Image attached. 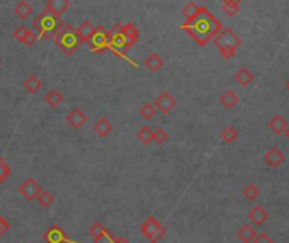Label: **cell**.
<instances>
[{"instance_id":"obj_2","label":"cell","mask_w":289,"mask_h":243,"mask_svg":"<svg viewBox=\"0 0 289 243\" xmlns=\"http://www.w3.org/2000/svg\"><path fill=\"white\" fill-rule=\"evenodd\" d=\"M63 26L65 24L62 22V19L58 16H55L53 12H49L48 9L43 10L33 21V31L41 39H53Z\"/></svg>"},{"instance_id":"obj_4","label":"cell","mask_w":289,"mask_h":243,"mask_svg":"<svg viewBox=\"0 0 289 243\" xmlns=\"http://www.w3.org/2000/svg\"><path fill=\"white\" fill-rule=\"evenodd\" d=\"M131 44L128 43V39L124 38V34L121 33V24H117V26H114L112 29L109 31V39H108V49L109 51H112L114 55L117 56V58L121 60H126L128 63H131L133 66H138L136 62H133V60H130L126 56V53L130 51Z\"/></svg>"},{"instance_id":"obj_35","label":"cell","mask_w":289,"mask_h":243,"mask_svg":"<svg viewBox=\"0 0 289 243\" xmlns=\"http://www.w3.org/2000/svg\"><path fill=\"white\" fill-rule=\"evenodd\" d=\"M95 243H116V237L109 230H104L97 238H94Z\"/></svg>"},{"instance_id":"obj_30","label":"cell","mask_w":289,"mask_h":243,"mask_svg":"<svg viewBox=\"0 0 289 243\" xmlns=\"http://www.w3.org/2000/svg\"><path fill=\"white\" fill-rule=\"evenodd\" d=\"M155 114H156V109H155V106H153V104H150V102H145V104L141 106L140 116L143 117V119H146V121L153 119V117H155Z\"/></svg>"},{"instance_id":"obj_33","label":"cell","mask_w":289,"mask_h":243,"mask_svg":"<svg viewBox=\"0 0 289 243\" xmlns=\"http://www.w3.org/2000/svg\"><path fill=\"white\" fill-rule=\"evenodd\" d=\"M153 141H155L156 145H165V143L169 141V133H167L165 130H162V128H158V130L153 131Z\"/></svg>"},{"instance_id":"obj_28","label":"cell","mask_w":289,"mask_h":243,"mask_svg":"<svg viewBox=\"0 0 289 243\" xmlns=\"http://www.w3.org/2000/svg\"><path fill=\"white\" fill-rule=\"evenodd\" d=\"M136 138H138V141L143 143V145H150V143L153 141V131L150 130V126H143L138 130Z\"/></svg>"},{"instance_id":"obj_1","label":"cell","mask_w":289,"mask_h":243,"mask_svg":"<svg viewBox=\"0 0 289 243\" xmlns=\"http://www.w3.org/2000/svg\"><path fill=\"white\" fill-rule=\"evenodd\" d=\"M180 29L191 36V39H194V43L198 46H206L223 29V24L220 22V19L211 10H208L206 7H201V10H199V14L194 19L180 24Z\"/></svg>"},{"instance_id":"obj_46","label":"cell","mask_w":289,"mask_h":243,"mask_svg":"<svg viewBox=\"0 0 289 243\" xmlns=\"http://www.w3.org/2000/svg\"><path fill=\"white\" fill-rule=\"evenodd\" d=\"M0 66H2V62H0Z\"/></svg>"},{"instance_id":"obj_34","label":"cell","mask_w":289,"mask_h":243,"mask_svg":"<svg viewBox=\"0 0 289 243\" xmlns=\"http://www.w3.org/2000/svg\"><path fill=\"white\" fill-rule=\"evenodd\" d=\"M9 177H10V167H9V163L0 156V184L7 182V178Z\"/></svg>"},{"instance_id":"obj_12","label":"cell","mask_w":289,"mask_h":243,"mask_svg":"<svg viewBox=\"0 0 289 243\" xmlns=\"http://www.w3.org/2000/svg\"><path fill=\"white\" fill-rule=\"evenodd\" d=\"M284 155L283 152H281L279 148H270L269 152L264 155V162L267 163L269 167H272V169H277V167H281L284 163Z\"/></svg>"},{"instance_id":"obj_40","label":"cell","mask_w":289,"mask_h":243,"mask_svg":"<svg viewBox=\"0 0 289 243\" xmlns=\"http://www.w3.org/2000/svg\"><path fill=\"white\" fill-rule=\"evenodd\" d=\"M9 230H10V224L7 223V220H5V218H2V216H0V235H5Z\"/></svg>"},{"instance_id":"obj_5","label":"cell","mask_w":289,"mask_h":243,"mask_svg":"<svg viewBox=\"0 0 289 243\" xmlns=\"http://www.w3.org/2000/svg\"><path fill=\"white\" fill-rule=\"evenodd\" d=\"M53 41H55V44L58 46L67 56H72L82 46V41H80V38H78L77 31L70 26H63L62 29L58 31V34L53 38Z\"/></svg>"},{"instance_id":"obj_23","label":"cell","mask_w":289,"mask_h":243,"mask_svg":"<svg viewBox=\"0 0 289 243\" xmlns=\"http://www.w3.org/2000/svg\"><path fill=\"white\" fill-rule=\"evenodd\" d=\"M237 237H238V240H240L242 243H252V240L257 237V235H255L253 226H250V224H244V226L238 228Z\"/></svg>"},{"instance_id":"obj_41","label":"cell","mask_w":289,"mask_h":243,"mask_svg":"<svg viewBox=\"0 0 289 243\" xmlns=\"http://www.w3.org/2000/svg\"><path fill=\"white\" fill-rule=\"evenodd\" d=\"M116 243H130L126 238H116Z\"/></svg>"},{"instance_id":"obj_18","label":"cell","mask_w":289,"mask_h":243,"mask_svg":"<svg viewBox=\"0 0 289 243\" xmlns=\"http://www.w3.org/2000/svg\"><path fill=\"white\" fill-rule=\"evenodd\" d=\"M286 128H288V121H286V117L281 116V114L274 116L272 119L269 121V130L272 131L274 134H284Z\"/></svg>"},{"instance_id":"obj_16","label":"cell","mask_w":289,"mask_h":243,"mask_svg":"<svg viewBox=\"0 0 289 243\" xmlns=\"http://www.w3.org/2000/svg\"><path fill=\"white\" fill-rule=\"evenodd\" d=\"M145 66L152 71V73H156V71H160L163 68V58L158 53H150L145 58Z\"/></svg>"},{"instance_id":"obj_32","label":"cell","mask_w":289,"mask_h":243,"mask_svg":"<svg viewBox=\"0 0 289 243\" xmlns=\"http://www.w3.org/2000/svg\"><path fill=\"white\" fill-rule=\"evenodd\" d=\"M238 10H240V3L238 2H223V12L226 14V16H230V17L237 16Z\"/></svg>"},{"instance_id":"obj_6","label":"cell","mask_w":289,"mask_h":243,"mask_svg":"<svg viewBox=\"0 0 289 243\" xmlns=\"http://www.w3.org/2000/svg\"><path fill=\"white\" fill-rule=\"evenodd\" d=\"M140 231L150 243H158L163 238V235H165L167 230L160 224V221L156 220V218L148 216L143 223H141Z\"/></svg>"},{"instance_id":"obj_21","label":"cell","mask_w":289,"mask_h":243,"mask_svg":"<svg viewBox=\"0 0 289 243\" xmlns=\"http://www.w3.org/2000/svg\"><path fill=\"white\" fill-rule=\"evenodd\" d=\"M75 31H77V34H78V38H80V41H82V43H89V39H90V36L94 34L95 27L92 26L90 21H84V22H80V26H78Z\"/></svg>"},{"instance_id":"obj_43","label":"cell","mask_w":289,"mask_h":243,"mask_svg":"<svg viewBox=\"0 0 289 243\" xmlns=\"http://www.w3.org/2000/svg\"><path fill=\"white\" fill-rule=\"evenodd\" d=\"M223 2H238V3H240L242 0H223Z\"/></svg>"},{"instance_id":"obj_45","label":"cell","mask_w":289,"mask_h":243,"mask_svg":"<svg viewBox=\"0 0 289 243\" xmlns=\"http://www.w3.org/2000/svg\"><path fill=\"white\" fill-rule=\"evenodd\" d=\"M201 2H208V0H201Z\"/></svg>"},{"instance_id":"obj_25","label":"cell","mask_w":289,"mask_h":243,"mask_svg":"<svg viewBox=\"0 0 289 243\" xmlns=\"http://www.w3.org/2000/svg\"><path fill=\"white\" fill-rule=\"evenodd\" d=\"M41 87H43V82L38 75H29V77L24 80V88H26L29 94H38Z\"/></svg>"},{"instance_id":"obj_17","label":"cell","mask_w":289,"mask_h":243,"mask_svg":"<svg viewBox=\"0 0 289 243\" xmlns=\"http://www.w3.org/2000/svg\"><path fill=\"white\" fill-rule=\"evenodd\" d=\"M112 123H111L109 119H106V117H101V119H97L94 123V131L99 134L101 138H108L111 133H112Z\"/></svg>"},{"instance_id":"obj_36","label":"cell","mask_w":289,"mask_h":243,"mask_svg":"<svg viewBox=\"0 0 289 243\" xmlns=\"http://www.w3.org/2000/svg\"><path fill=\"white\" fill-rule=\"evenodd\" d=\"M27 29H29V27L19 26V27H17V29L12 33V38L16 39V41H19V43H24V38H26V34H27Z\"/></svg>"},{"instance_id":"obj_39","label":"cell","mask_w":289,"mask_h":243,"mask_svg":"<svg viewBox=\"0 0 289 243\" xmlns=\"http://www.w3.org/2000/svg\"><path fill=\"white\" fill-rule=\"evenodd\" d=\"M252 243H274V240L269 237V235L262 233V235H259V237H255V238H253Z\"/></svg>"},{"instance_id":"obj_13","label":"cell","mask_w":289,"mask_h":243,"mask_svg":"<svg viewBox=\"0 0 289 243\" xmlns=\"http://www.w3.org/2000/svg\"><path fill=\"white\" fill-rule=\"evenodd\" d=\"M267 218H269V214H267V211L264 209L262 206H253L250 209V213H248V220H250L255 226H262L267 221Z\"/></svg>"},{"instance_id":"obj_15","label":"cell","mask_w":289,"mask_h":243,"mask_svg":"<svg viewBox=\"0 0 289 243\" xmlns=\"http://www.w3.org/2000/svg\"><path fill=\"white\" fill-rule=\"evenodd\" d=\"M68 7L70 0H48V3H46V9L58 17H62V14H65L68 10Z\"/></svg>"},{"instance_id":"obj_10","label":"cell","mask_w":289,"mask_h":243,"mask_svg":"<svg viewBox=\"0 0 289 243\" xmlns=\"http://www.w3.org/2000/svg\"><path fill=\"white\" fill-rule=\"evenodd\" d=\"M67 123H68V126L72 128V130H80V128H84L85 123H87V114L82 109H78V107H75V109H72L67 114Z\"/></svg>"},{"instance_id":"obj_19","label":"cell","mask_w":289,"mask_h":243,"mask_svg":"<svg viewBox=\"0 0 289 243\" xmlns=\"http://www.w3.org/2000/svg\"><path fill=\"white\" fill-rule=\"evenodd\" d=\"M14 14L19 17L21 21H26L33 16V5H31L27 0H21L16 7H14Z\"/></svg>"},{"instance_id":"obj_44","label":"cell","mask_w":289,"mask_h":243,"mask_svg":"<svg viewBox=\"0 0 289 243\" xmlns=\"http://www.w3.org/2000/svg\"><path fill=\"white\" fill-rule=\"evenodd\" d=\"M286 88H288V92H289V80L286 82Z\"/></svg>"},{"instance_id":"obj_9","label":"cell","mask_w":289,"mask_h":243,"mask_svg":"<svg viewBox=\"0 0 289 243\" xmlns=\"http://www.w3.org/2000/svg\"><path fill=\"white\" fill-rule=\"evenodd\" d=\"M153 106H155V109L160 110L162 114H170L174 109H176L177 101L174 99L172 94H169V92H162V94L156 97V101Z\"/></svg>"},{"instance_id":"obj_14","label":"cell","mask_w":289,"mask_h":243,"mask_svg":"<svg viewBox=\"0 0 289 243\" xmlns=\"http://www.w3.org/2000/svg\"><path fill=\"white\" fill-rule=\"evenodd\" d=\"M253 80H255V75H253L247 66H242V68H238V71L235 73V82H237L240 87H248Z\"/></svg>"},{"instance_id":"obj_7","label":"cell","mask_w":289,"mask_h":243,"mask_svg":"<svg viewBox=\"0 0 289 243\" xmlns=\"http://www.w3.org/2000/svg\"><path fill=\"white\" fill-rule=\"evenodd\" d=\"M108 39H109V31L106 29L104 26H97L87 44L90 46L92 51L101 55V53H104L106 49H108Z\"/></svg>"},{"instance_id":"obj_3","label":"cell","mask_w":289,"mask_h":243,"mask_svg":"<svg viewBox=\"0 0 289 243\" xmlns=\"http://www.w3.org/2000/svg\"><path fill=\"white\" fill-rule=\"evenodd\" d=\"M213 39H215L216 48L220 49L221 56H223L224 60L233 58V55L237 53V49L240 48V44H242V39L238 38L230 27H223Z\"/></svg>"},{"instance_id":"obj_37","label":"cell","mask_w":289,"mask_h":243,"mask_svg":"<svg viewBox=\"0 0 289 243\" xmlns=\"http://www.w3.org/2000/svg\"><path fill=\"white\" fill-rule=\"evenodd\" d=\"M36 41H38V34L34 33L33 29H27V34H26V38H24V43H22V44H26V46H33Z\"/></svg>"},{"instance_id":"obj_38","label":"cell","mask_w":289,"mask_h":243,"mask_svg":"<svg viewBox=\"0 0 289 243\" xmlns=\"http://www.w3.org/2000/svg\"><path fill=\"white\" fill-rule=\"evenodd\" d=\"M104 230H106V228L102 226V224L97 221V223H94V224H92V226H90V230H89V231H90V235H92V237H94V238H97L99 235H101Z\"/></svg>"},{"instance_id":"obj_31","label":"cell","mask_w":289,"mask_h":243,"mask_svg":"<svg viewBox=\"0 0 289 243\" xmlns=\"http://www.w3.org/2000/svg\"><path fill=\"white\" fill-rule=\"evenodd\" d=\"M244 196H245V199L253 202L260 196V191L255 184H248V185H245V189H244Z\"/></svg>"},{"instance_id":"obj_20","label":"cell","mask_w":289,"mask_h":243,"mask_svg":"<svg viewBox=\"0 0 289 243\" xmlns=\"http://www.w3.org/2000/svg\"><path fill=\"white\" fill-rule=\"evenodd\" d=\"M121 33L124 34V38L128 39V43H130L131 46H133L134 43L138 41V38H140V31H138V27L134 26L133 22H128V24H124V26H121Z\"/></svg>"},{"instance_id":"obj_22","label":"cell","mask_w":289,"mask_h":243,"mask_svg":"<svg viewBox=\"0 0 289 243\" xmlns=\"http://www.w3.org/2000/svg\"><path fill=\"white\" fill-rule=\"evenodd\" d=\"M44 101H46V104H48V106L58 107L60 104H63V101H65V95H63L60 90H56V88H51V90L46 92Z\"/></svg>"},{"instance_id":"obj_42","label":"cell","mask_w":289,"mask_h":243,"mask_svg":"<svg viewBox=\"0 0 289 243\" xmlns=\"http://www.w3.org/2000/svg\"><path fill=\"white\" fill-rule=\"evenodd\" d=\"M284 134H286V138L289 139V123H288V128H286V131H284Z\"/></svg>"},{"instance_id":"obj_29","label":"cell","mask_w":289,"mask_h":243,"mask_svg":"<svg viewBox=\"0 0 289 243\" xmlns=\"http://www.w3.org/2000/svg\"><path fill=\"white\" fill-rule=\"evenodd\" d=\"M36 201H38L39 206H43V208H48V206H51L53 202H55V196H53L49 191H41L38 194Z\"/></svg>"},{"instance_id":"obj_8","label":"cell","mask_w":289,"mask_h":243,"mask_svg":"<svg viewBox=\"0 0 289 243\" xmlns=\"http://www.w3.org/2000/svg\"><path fill=\"white\" fill-rule=\"evenodd\" d=\"M41 191H43L41 185H39L38 180H34L33 177L26 178V180H24L22 184L19 185V194L22 196L26 201H34Z\"/></svg>"},{"instance_id":"obj_26","label":"cell","mask_w":289,"mask_h":243,"mask_svg":"<svg viewBox=\"0 0 289 243\" xmlns=\"http://www.w3.org/2000/svg\"><path fill=\"white\" fill-rule=\"evenodd\" d=\"M237 138H238V130L233 124H228V126L223 128V131H221V139H223L224 143L231 145V143L237 141Z\"/></svg>"},{"instance_id":"obj_24","label":"cell","mask_w":289,"mask_h":243,"mask_svg":"<svg viewBox=\"0 0 289 243\" xmlns=\"http://www.w3.org/2000/svg\"><path fill=\"white\" fill-rule=\"evenodd\" d=\"M220 102L224 109H233V107L238 104V95L235 94L233 90H224L220 97Z\"/></svg>"},{"instance_id":"obj_27","label":"cell","mask_w":289,"mask_h":243,"mask_svg":"<svg viewBox=\"0 0 289 243\" xmlns=\"http://www.w3.org/2000/svg\"><path fill=\"white\" fill-rule=\"evenodd\" d=\"M199 10H201V5H198L196 2H189L187 5L182 9V14H184V17H185V22L194 19V17L199 14Z\"/></svg>"},{"instance_id":"obj_11","label":"cell","mask_w":289,"mask_h":243,"mask_svg":"<svg viewBox=\"0 0 289 243\" xmlns=\"http://www.w3.org/2000/svg\"><path fill=\"white\" fill-rule=\"evenodd\" d=\"M43 240H44V243H67L68 238H67L65 231L58 224H53V226L48 228V231H44Z\"/></svg>"}]
</instances>
